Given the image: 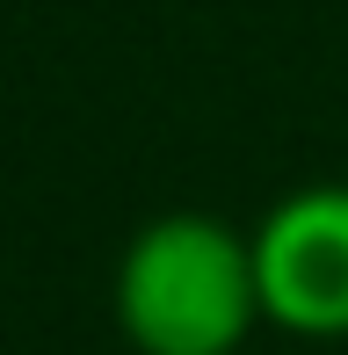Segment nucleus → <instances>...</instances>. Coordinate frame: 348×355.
<instances>
[{
	"label": "nucleus",
	"instance_id": "obj_1",
	"mask_svg": "<svg viewBox=\"0 0 348 355\" xmlns=\"http://www.w3.org/2000/svg\"><path fill=\"white\" fill-rule=\"evenodd\" d=\"M109 304L138 355H240L261 327L254 247L211 211H160L123 239Z\"/></svg>",
	"mask_w": 348,
	"mask_h": 355
},
{
	"label": "nucleus",
	"instance_id": "obj_2",
	"mask_svg": "<svg viewBox=\"0 0 348 355\" xmlns=\"http://www.w3.org/2000/svg\"><path fill=\"white\" fill-rule=\"evenodd\" d=\"M261 283V327L297 341H348V182L276 196L247 232Z\"/></svg>",
	"mask_w": 348,
	"mask_h": 355
}]
</instances>
